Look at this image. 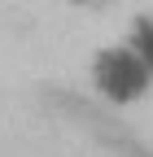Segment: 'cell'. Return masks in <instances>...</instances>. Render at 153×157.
Listing matches in <instances>:
<instances>
[{"instance_id": "obj_3", "label": "cell", "mask_w": 153, "mask_h": 157, "mask_svg": "<svg viewBox=\"0 0 153 157\" xmlns=\"http://www.w3.org/2000/svg\"><path fill=\"white\" fill-rule=\"evenodd\" d=\"M79 5H101V0H79Z\"/></svg>"}, {"instance_id": "obj_2", "label": "cell", "mask_w": 153, "mask_h": 157, "mask_svg": "<svg viewBox=\"0 0 153 157\" xmlns=\"http://www.w3.org/2000/svg\"><path fill=\"white\" fill-rule=\"evenodd\" d=\"M127 48L140 57V61L153 70V13H140L131 22V35H127Z\"/></svg>"}, {"instance_id": "obj_1", "label": "cell", "mask_w": 153, "mask_h": 157, "mask_svg": "<svg viewBox=\"0 0 153 157\" xmlns=\"http://www.w3.org/2000/svg\"><path fill=\"white\" fill-rule=\"evenodd\" d=\"M153 83V70L140 61L127 44L101 48L92 57V87H96L109 105H136Z\"/></svg>"}]
</instances>
